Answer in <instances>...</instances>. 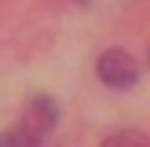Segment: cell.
I'll list each match as a JSON object with an SVG mask.
<instances>
[{"instance_id":"1","label":"cell","mask_w":150,"mask_h":147,"mask_svg":"<svg viewBox=\"0 0 150 147\" xmlns=\"http://www.w3.org/2000/svg\"><path fill=\"white\" fill-rule=\"evenodd\" d=\"M51 125H55V103L44 99V96H37L26 107L22 121L15 125L11 132H0V143H40L51 132Z\"/></svg>"},{"instance_id":"2","label":"cell","mask_w":150,"mask_h":147,"mask_svg":"<svg viewBox=\"0 0 150 147\" xmlns=\"http://www.w3.org/2000/svg\"><path fill=\"white\" fill-rule=\"evenodd\" d=\"M136 77H139V70H136V59H132L128 51L110 48V51L99 55V81L103 85H110V88H132Z\"/></svg>"},{"instance_id":"3","label":"cell","mask_w":150,"mask_h":147,"mask_svg":"<svg viewBox=\"0 0 150 147\" xmlns=\"http://www.w3.org/2000/svg\"><path fill=\"white\" fill-rule=\"evenodd\" d=\"M77 4H88V0H77Z\"/></svg>"}]
</instances>
